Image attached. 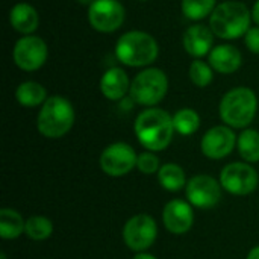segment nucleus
<instances>
[{
    "label": "nucleus",
    "instance_id": "f257e3e1",
    "mask_svg": "<svg viewBox=\"0 0 259 259\" xmlns=\"http://www.w3.org/2000/svg\"><path fill=\"white\" fill-rule=\"evenodd\" d=\"M135 135L140 144L149 152H161L173 140V117L161 108H147L135 120Z\"/></svg>",
    "mask_w": 259,
    "mask_h": 259
},
{
    "label": "nucleus",
    "instance_id": "a211bd4d",
    "mask_svg": "<svg viewBox=\"0 0 259 259\" xmlns=\"http://www.w3.org/2000/svg\"><path fill=\"white\" fill-rule=\"evenodd\" d=\"M9 23L17 32L23 35H32L38 29L39 15L32 5L17 3L9 12Z\"/></svg>",
    "mask_w": 259,
    "mask_h": 259
},
{
    "label": "nucleus",
    "instance_id": "6e6552de",
    "mask_svg": "<svg viewBox=\"0 0 259 259\" xmlns=\"http://www.w3.org/2000/svg\"><path fill=\"white\" fill-rule=\"evenodd\" d=\"M49 49L42 38L36 35L21 36L12 50V59L15 65L23 71H36L47 61Z\"/></svg>",
    "mask_w": 259,
    "mask_h": 259
},
{
    "label": "nucleus",
    "instance_id": "7c9ffc66",
    "mask_svg": "<svg viewBox=\"0 0 259 259\" xmlns=\"http://www.w3.org/2000/svg\"><path fill=\"white\" fill-rule=\"evenodd\" d=\"M246 259H259V246L253 247V249L249 252V255H247V258Z\"/></svg>",
    "mask_w": 259,
    "mask_h": 259
},
{
    "label": "nucleus",
    "instance_id": "20e7f679",
    "mask_svg": "<svg viewBox=\"0 0 259 259\" xmlns=\"http://www.w3.org/2000/svg\"><path fill=\"white\" fill-rule=\"evenodd\" d=\"M258 111L256 94L247 87H237L228 91L219 106L220 118L229 127L244 129L247 127Z\"/></svg>",
    "mask_w": 259,
    "mask_h": 259
},
{
    "label": "nucleus",
    "instance_id": "a878e982",
    "mask_svg": "<svg viewBox=\"0 0 259 259\" xmlns=\"http://www.w3.org/2000/svg\"><path fill=\"white\" fill-rule=\"evenodd\" d=\"M190 79L191 82L199 87V88H205L208 87L212 79H214V73H212V67L209 64H206L205 61L202 59H194L191 64H190Z\"/></svg>",
    "mask_w": 259,
    "mask_h": 259
},
{
    "label": "nucleus",
    "instance_id": "c756f323",
    "mask_svg": "<svg viewBox=\"0 0 259 259\" xmlns=\"http://www.w3.org/2000/svg\"><path fill=\"white\" fill-rule=\"evenodd\" d=\"M134 259H158L156 256H153V255H150V253H147V252H141V253H137Z\"/></svg>",
    "mask_w": 259,
    "mask_h": 259
},
{
    "label": "nucleus",
    "instance_id": "7ed1b4c3",
    "mask_svg": "<svg viewBox=\"0 0 259 259\" xmlns=\"http://www.w3.org/2000/svg\"><path fill=\"white\" fill-rule=\"evenodd\" d=\"M159 55L158 41L147 32L131 30L123 33L115 44L117 59L127 67H146Z\"/></svg>",
    "mask_w": 259,
    "mask_h": 259
},
{
    "label": "nucleus",
    "instance_id": "423d86ee",
    "mask_svg": "<svg viewBox=\"0 0 259 259\" xmlns=\"http://www.w3.org/2000/svg\"><path fill=\"white\" fill-rule=\"evenodd\" d=\"M168 91V77L161 68H146L140 71L131 82L129 94L132 100L141 106L153 108Z\"/></svg>",
    "mask_w": 259,
    "mask_h": 259
},
{
    "label": "nucleus",
    "instance_id": "dca6fc26",
    "mask_svg": "<svg viewBox=\"0 0 259 259\" xmlns=\"http://www.w3.org/2000/svg\"><path fill=\"white\" fill-rule=\"evenodd\" d=\"M209 65L222 74H231L243 65L241 52L231 44H220L209 53Z\"/></svg>",
    "mask_w": 259,
    "mask_h": 259
},
{
    "label": "nucleus",
    "instance_id": "0eeeda50",
    "mask_svg": "<svg viewBox=\"0 0 259 259\" xmlns=\"http://www.w3.org/2000/svg\"><path fill=\"white\" fill-rule=\"evenodd\" d=\"M158 237V226L149 214H138L131 217L123 228V240L126 246L137 253L146 252L153 246Z\"/></svg>",
    "mask_w": 259,
    "mask_h": 259
},
{
    "label": "nucleus",
    "instance_id": "39448f33",
    "mask_svg": "<svg viewBox=\"0 0 259 259\" xmlns=\"http://www.w3.org/2000/svg\"><path fill=\"white\" fill-rule=\"evenodd\" d=\"M74 124V108L62 96H50L36 118V127L46 138H61L70 132Z\"/></svg>",
    "mask_w": 259,
    "mask_h": 259
},
{
    "label": "nucleus",
    "instance_id": "72a5a7b5",
    "mask_svg": "<svg viewBox=\"0 0 259 259\" xmlns=\"http://www.w3.org/2000/svg\"><path fill=\"white\" fill-rule=\"evenodd\" d=\"M138 2H146V0H138Z\"/></svg>",
    "mask_w": 259,
    "mask_h": 259
},
{
    "label": "nucleus",
    "instance_id": "2f4dec72",
    "mask_svg": "<svg viewBox=\"0 0 259 259\" xmlns=\"http://www.w3.org/2000/svg\"><path fill=\"white\" fill-rule=\"evenodd\" d=\"M77 2H79L80 5H91L94 0H77Z\"/></svg>",
    "mask_w": 259,
    "mask_h": 259
},
{
    "label": "nucleus",
    "instance_id": "aec40b11",
    "mask_svg": "<svg viewBox=\"0 0 259 259\" xmlns=\"http://www.w3.org/2000/svg\"><path fill=\"white\" fill-rule=\"evenodd\" d=\"M26 229V222L11 208L0 209V237L3 240H17Z\"/></svg>",
    "mask_w": 259,
    "mask_h": 259
},
{
    "label": "nucleus",
    "instance_id": "412c9836",
    "mask_svg": "<svg viewBox=\"0 0 259 259\" xmlns=\"http://www.w3.org/2000/svg\"><path fill=\"white\" fill-rule=\"evenodd\" d=\"M158 181L164 190L171 191V193L181 191L182 188L187 187L184 168L178 164H173V162L161 165V168L158 171Z\"/></svg>",
    "mask_w": 259,
    "mask_h": 259
},
{
    "label": "nucleus",
    "instance_id": "f3484780",
    "mask_svg": "<svg viewBox=\"0 0 259 259\" xmlns=\"http://www.w3.org/2000/svg\"><path fill=\"white\" fill-rule=\"evenodd\" d=\"M131 90V80L124 70L112 67L106 70L100 79V91L108 100H121Z\"/></svg>",
    "mask_w": 259,
    "mask_h": 259
},
{
    "label": "nucleus",
    "instance_id": "f8f14e48",
    "mask_svg": "<svg viewBox=\"0 0 259 259\" xmlns=\"http://www.w3.org/2000/svg\"><path fill=\"white\" fill-rule=\"evenodd\" d=\"M185 194L191 206L209 209L222 199V184L209 175H197L187 182Z\"/></svg>",
    "mask_w": 259,
    "mask_h": 259
},
{
    "label": "nucleus",
    "instance_id": "ddd939ff",
    "mask_svg": "<svg viewBox=\"0 0 259 259\" xmlns=\"http://www.w3.org/2000/svg\"><path fill=\"white\" fill-rule=\"evenodd\" d=\"M237 135L229 126H214L202 137L200 150L209 159H223L237 146Z\"/></svg>",
    "mask_w": 259,
    "mask_h": 259
},
{
    "label": "nucleus",
    "instance_id": "1a4fd4ad",
    "mask_svg": "<svg viewBox=\"0 0 259 259\" xmlns=\"http://www.w3.org/2000/svg\"><path fill=\"white\" fill-rule=\"evenodd\" d=\"M259 178L256 170L246 162L228 164L220 173L222 188L234 196H247L258 187Z\"/></svg>",
    "mask_w": 259,
    "mask_h": 259
},
{
    "label": "nucleus",
    "instance_id": "bb28decb",
    "mask_svg": "<svg viewBox=\"0 0 259 259\" xmlns=\"http://www.w3.org/2000/svg\"><path fill=\"white\" fill-rule=\"evenodd\" d=\"M137 168L144 175H155L161 168V161L153 152H143L138 155Z\"/></svg>",
    "mask_w": 259,
    "mask_h": 259
},
{
    "label": "nucleus",
    "instance_id": "473e14b6",
    "mask_svg": "<svg viewBox=\"0 0 259 259\" xmlns=\"http://www.w3.org/2000/svg\"><path fill=\"white\" fill-rule=\"evenodd\" d=\"M0 259H6V256H5V253H2V255H0Z\"/></svg>",
    "mask_w": 259,
    "mask_h": 259
},
{
    "label": "nucleus",
    "instance_id": "f03ea898",
    "mask_svg": "<svg viewBox=\"0 0 259 259\" xmlns=\"http://www.w3.org/2000/svg\"><path fill=\"white\" fill-rule=\"evenodd\" d=\"M252 11L237 0L223 2L212 11L209 17V27L222 39H237L250 29Z\"/></svg>",
    "mask_w": 259,
    "mask_h": 259
},
{
    "label": "nucleus",
    "instance_id": "6ab92c4d",
    "mask_svg": "<svg viewBox=\"0 0 259 259\" xmlns=\"http://www.w3.org/2000/svg\"><path fill=\"white\" fill-rule=\"evenodd\" d=\"M15 99L24 108H35V106L44 105V102L49 97H47L46 88L41 83L33 82V80H27V82H23L17 87Z\"/></svg>",
    "mask_w": 259,
    "mask_h": 259
},
{
    "label": "nucleus",
    "instance_id": "4be33fe9",
    "mask_svg": "<svg viewBox=\"0 0 259 259\" xmlns=\"http://www.w3.org/2000/svg\"><path fill=\"white\" fill-rule=\"evenodd\" d=\"M237 149L246 162H259V132L255 129H244L238 140Z\"/></svg>",
    "mask_w": 259,
    "mask_h": 259
},
{
    "label": "nucleus",
    "instance_id": "b1692460",
    "mask_svg": "<svg viewBox=\"0 0 259 259\" xmlns=\"http://www.w3.org/2000/svg\"><path fill=\"white\" fill-rule=\"evenodd\" d=\"M24 234L33 241H44L52 237L53 234V223L47 217L33 215L26 220Z\"/></svg>",
    "mask_w": 259,
    "mask_h": 259
},
{
    "label": "nucleus",
    "instance_id": "2eb2a0df",
    "mask_svg": "<svg viewBox=\"0 0 259 259\" xmlns=\"http://www.w3.org/2000/svg\"><path fill=\"white\" fill-rule=\"evenodd\" d=\"M184 49L193 58H203L211 53L214 46V32L205 24L190 26L182 36Z\"/></svg>",
    "mask_w": 259,
    "mask_h": 259
},
{
    "label": "nucleus",
    "instance_id": "393cba45",
    "mask_svg": "<svg viewBox=\"0 0 259 259\" xmlns=\"http://www.w3.org/2000/svg\"><path fill=\"white\" fill-rule=\"evenodd\" d=\"M215 3L217 0H182L181 8L182 14L188 20L199 21L212 14V11L215 9Z\"/></svg>",
    "mask_w": 259,
    "mask_h": 259
},
{
    "label": "nucleus",
    "instance_id": "9b49d317",
    "mask_svg": "<svg viewBox=\"0 0 259 259\" xmlns=\"http://www.w3.org/2000/svg\"><path fill=\"white\" fill-rule=\"evenodd\" d=\"M124 15V8L118 0H94L88 8V21L91 27L102 33H111L120 29Z\"/></svg>",
    "mask_w": 259,
    "mask_h": 259
},
{
    "label": "nucleus",
    "instance_id": "cd10ccee",
    "mask_svg": "<svg viewBox=\"0 0 259 259\" xmlns=\"http://www.w3.org/2000/svg\"><path fill=\"white\" fill-rule=\"evenodd\" d=\"M244 42L252 53L259 55V26L250 27L247 30V33L244 35Z\"/></svg>",
    "mask_w": 259,
    "mask_h": 259
},
{
    "label": "nucleus",
    "instance_id": "c85d7f7f",
    "mask_svg": "<svg viewBox=\"0 0 259 259\" xmlns=\"http://www.w3.org/2000/svg\"><path fill=\"white\" fill-rule=\"evenodd\" d=\"M252 20L259 26V0L255 2V5L252 8Z\"/></svg>",
    "mask_w": 259,
    "mask_h": 259
},
{
    "label": "nucleus",
    "instance_id": "4468645a",
    "mask_svg": "<svg viewBox=\"0 0 259 259\" xmlns=\"http://www.w3.org/2000/svg\"><path fill=\"white\" fill-rule=\"evenodd\" d=\"M162 222L168 232L175 235L187 234L194 223V212L190 202L185 200H170L162 211Z\"/></svg>",
    "mask_w": 259,
    "mask_h": 259
},
{
    "label": "nucleus",
    "instance_id": "9d476101",
    "mask_svg": "<svg viewBox=\"0 0 259 259\" xmlns=\"http://www.w3.org/2000/svg\"><path fill=\"white\" fill-rule=\"evenodd\" d=\"M138 155L127 143H114L108 146L100 155V168L111 178H121L129 175L137 167Z\"/></svg>",
    "mask_w": 259,
    "mask_h": 259
},
{
    "label": "nucleus",
    "instance_id": "5701e85b",
    "mask_svg": "<svg viewBox=\"0 0 259 259\" xmlns=\"http://www.w3.org/2000/svg\"><path fill=\"white\" fill-rule=\"evenodd\" d=\"M173 124H175V131L178 134L188 137V135H193L199 131L200 117L194 109L182 108L173 115Z\"/></svg>",
    "mask_w": 259,
    "mask_h": 259
}]
</instances>
